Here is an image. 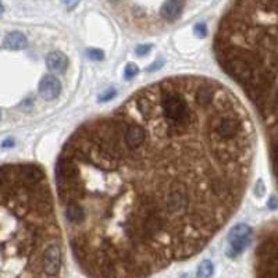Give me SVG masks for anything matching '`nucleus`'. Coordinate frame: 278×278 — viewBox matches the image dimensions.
<instances>
[{
    "label": "nucleus",
    "instance_id": "nucleus-1",
    "mask_svg": "<svg viewBox=\"0 0 278 278\" xmlns=\"http://www.w3.org/2000/svg\"><path fill=\"white\" fill-rule=\"evenodd\" d=\"M255 132L220 81L164 78L84 122L56 163L70 248L89 278H148L206 248L242 202Z\"/></svg>",
    "mask_w": 278,
    "mask_h": 278
},
{
    "label": "nucleus",
    "instance_id": "nucleus-2",
    "mask_svg": "<svg viewBox=\"0 0 278 278\" xmlns=\"http://www.w3.org/2000/svg\"><path fill=\"white\" fill-rule=\"evenodd\" d=\"M65 249L52 189L35 163L0 167V278H63Z\"/></svg>",
    "mask_w": 278,
    "mask_h": 278
},
{
    "label": "nucleus",
    "instance_id": "nucleus-3",
    "mask_svg": "<svg viewBox=\"0 0 278 278\" xmlns=\"http://www.w3.org/2000/svg\"><path fill=\"white\" fill-rule=\"evenodd\" d=\"M250 239H252V228L246 224H238L228 232V237H227L228 246L226 253L230 257H237L246 249Z\"/></svg>",
    "mask_w": 278,
    "mask_h": 278
},
{
    "label": "nucleus",
    "instance_id": "nucleus-4",
    "mask_svg": "<svg viewBox=\"0 0 278 278\" xmlns=\"http://www.w3.org/2000/svg\"><path fill=\"white\" fill-rule=\"evenodd\" d=\"M61 93V84L57 77L47 74L39 82V95L45 100H54Z\"/></svg>",
    "mask_w": 278,
    "mask_h": 278
},
{
    "label": "nucleus",
    "instance_id": "nucleus-5",
    "mask_svg": "<svg viewBox=\"0 0 278 278\" xmlns=\"http://www.w3.org/2000/svg\"><path fill=\"white\" fill-rule=\"evenodd\" d=\"M182 9H184V0H167L160 9V16L166 21L173 23L180 18Z\"/></svg>",
    "mask_w": 278,
    "mask_h": 278
},
{
    "label": "nucleus",
    "instance_id": "nucleus-6",
    "mask_svg": "<svg viewBox=\"0 0 278 278\" xmlns=\"http://www.w3.org/2000/svg\"><path fill=\"white\" fill-rule=\"evenodd\" d=\"M47 68L53 73H64L68 67V57L63 52H52L46 57Z\"/></svg>",
    "mask_w": 278,
    "mask_h": 278
},
{
    "label": "nucleus",
    "instance_id": "nucleus-7",
    "mask_svg": "<svg viewBox=\"0 0 278 278\" xmlns=\"http://www.w3.org/2000/svg\"><path fill=\"white\" fill-rule=\"evenodd\" d=\"M3 46L10 50H23L28 46V41H27V36L18 31L10 32L5 36L3 39Z\"/></svg>",
    "mask_w": 278,
    "mask_h": 278
},
{
    "label": "nucleus",
    "instance_id": "nucleus-8",
    "mask_svg": "<svg viewBox=\"0 0 278 278\" xmlns=\"http://www.w3.org/2000/svg\"><path fill=\"white\" fill-rule=\"evenodd\" d=\"M213 272H215V267L212 264V261L203 260L202 263H200L199 268H197L196 278H212Z\"/></svg>",
    "mask_w": 278,
    "mask_h": 278
},
{
    "label": "nucleus",
    "instance_id": "nucleus-9",
    "mask_svg": "<svg viewBox=\"0 0 278 278\" xmlns=\"http://www.w3.org/2000/svg\"><path fill=\"white\" fill-rule=\"evenodd\" d=\"M139 68L136 67V64L133 63H128L125 65V70H124V77L127 78V80H132L133 77L138 76Z\"/></svg>",
    "mask_w": 278,
    "mask_h": 278
},
{
    "label": "nucleus",
    "instance_id": "nucleus-10",
    "mask_svg": "<svg viewBox=\"0 0 278 278\" xmlns=\"http://www.w3.org/2000/svg\"><path fill=\"white\" fill-rule=\"evenodd\" d=\"M88 57L91 60H95V61H102L104 58V53L100 49H89L88 50Z\"/></svg>",
    "mask_w": 278,
    "mask_h": 278
},
{
    "label": "nucleus",
    "instance_id": "nucleus-11",
    "mask_svg": "<svg viewBox=\"0 0 278 278\" xmlns=\"http://www.w3.org/2000/svg\"><path fill=\"white\" fill-rule=\"evenodd\" d=\"M193 32L196 35L197 38H204L206 34H207V29H206V25L204 24H196L195 25V28H193Z\"/></svg>",
    "mask_w": 278,
    "mask_h": 278
},
{
    "label": "nucleus",
    "instance_id": "nucleus-12",
    "mask_svg": "<svg viewBox=\"0 0 278 278\" xmlns=\"http://www.w3.org/2000/svg\"><path fill=\"white\" fill-rule=\"evenodd\" d=\"M152 49L151 45H144V46H138L136 47V54L138 56H144L146 53H149V50Z\"/></svg>",
    "mask_w": 278,
    "mask_h": 278
},
{
    "label": "nucleus",
    "instance_id": "nucleus-13",
    "mask_svg": "<svg viewBox=\"0 0 278 278\" xmlns=\"http://www.w3.org/2000/svg\"><path fill=\"white\" fill-rule=\"evenodd\" d=\"M64 5L68 7V9H74V7L78 6V3L81 2V0H63Z\"/></svg>",
    "mask_w": 278,
    "mask_h": 278
},
{
    "label": "nucleus",
    "instance_id": "nucleus-14",
    "mask_svg": "<svg viewBox=\"0 0 278 278\" xmlns=\"http://www.w3.org/2000/svg\"><path fill=\"white\" fill-rule=\"evenodd\" d=\"M14 145V142H13L12 139H7V142H5V144H3V148H6V146H13Z\"/></svg>",
    "mask_w": 278,
    "mask_h": 278
},
{
    "label": "nucleus",
    "instance_id": "nucleus-15",
    "mask_svg": "<svg viewBox=\"0 0 278 278\" xmlns=\"http://www.w3.org/2000/svg\"><path fill=\"white\" fill-rule=\"evenodd\" d=\"M268 206H274V208H275V206H277V202H275V199H274V197H271V200L268 202Z\"/></svg>",
    "mask_w": 278,
    "mask_h": 278
},
{
    "label": "nucleus",
    "instance_id": "nucleus-16",
    "mask_svg": "<svg viewBox=\"0 0 278 278\" xmlns=\"http://www.w3.org/2000/svg\"><path fill=\"white\" fill-rule=\"evenodd\" d=\"M3 14V5H2V2H0V16Z\"/></svg>",
    "mask_w": 278,
    "mask_h": 278
},
{
    "label": "nucleus",
    "instance_id": "nucleus-17",
    "mask_svg": "<svg viewBox=\"0 0 278 278\" xmlns=\"http://www.w3.org/2000/svg\"><path fill=\"white\" fill-rule=\"evenodd\" d=\"M0 120H2V110H0Z\"/></svg>",
    "mask_w": 278,
    "mask_h": 278
},
{
    "label": "nucleus",
    "instance_id": "nucleus-18",
    "mask_svg": "<svg viewBox=\"0 0 278 278\" xmlns=\"http://www.w3.org/2000/svg\"><path fill=\"white\" fill-rule=\"evenodd\" d=\"M111 2H118V0H111Z\"/></svg>",
    "mask_w": 278,
    "mask_h": 278
}]
</instances>
